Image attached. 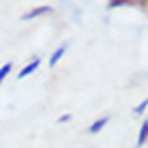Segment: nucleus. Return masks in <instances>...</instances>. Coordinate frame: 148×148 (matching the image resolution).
I'll list each match as a JSON object with an SVG mask.
<instances>
[{"mask_svg":"<svg viewBox=\"0 0 148 148\" xmlns=\"http://www.w3.org/2000/svg\"><path fill=\"white\" fill-rule=\"evenodd\" d=\"M39 64H41V60H39V58H34V60H32V62H28V64H26V67H24L22 71H19V75H17V77H19V79H24V77H28V75H30V73H34V71H37V69H39Z\"/></svg>","mask_w":148,"mask_h":148,"instance_id":"nucleus-1","label":"nucleus"},{"mask_svg":"<svg viewBox=\"0 0 148 148\" xmlns=\"http://www.w3.org/2000/svg\"><path fill=\"white\" fill-rule=\"evenodd\" d=\"M49 11H52L49 7H39V9H32V11L24 13V19H32V17H39V15H43V13H49Z\"/></svg>","mask_w":148,"mask_h":148,"instance_id":"nucleus-2","label":"nucleus"},{"mask_svg":"<svg viewBox=\"0 0 148 148\" xmlns=\"http://www.w3.org/2000/svg\"><path fill=\"white\" fill-rule=\"evenodd\" d=\"M146 140H148V120L142 125V129H140V135H137V144H146Z\"/></svg>","mask_w":148,"mask_h":148,"instance_id":"nucleus-3","label":"nucleus"},{"mask_svg":"<svg viewBox=\"0 0 148 148\" xmlns=\"http://www.w3.org/2000/svg\"><path fill=\"white\" fill-rule=\"evenodd\" d=\"M108 120H110L108 116H105V118H101V120H95V122H92V127H90V133H99V131L103 129L105 125H108Z\"/></svg>","mask_w":148,"mask_h":148,"instance_id":"nucleus-4","label":"nucleus"},{"mask_svg":"<svg viewBox=\"0 0 148 148\" xmlns=\"http://www.w3.org/2000/svg\"><path fill=\"white\" fill-rule=\"evenodd\" d=\"M64 52H67V45H60V47L52 54V58H49V64H56L60 58H62V54H64Z\"/></svg>","mask_w":148,"mask_h":148,"instance_id":"nucleus-5","label":"nucleus"},{"mask_svg":"<svg viewBox=\"0 0 148 148\" xmlns=\"http://www.w3.org/2000/svg\"><path fill=\"white\" fill-rule=\"evenodd\" d=\"M11 67L13 64L11 62H7V64H2V69H0V82H4V77H7L9 73H11Z\"/></svg>","mask_w":148,"mask_h":148,"instance_id":"nucleus-6","label":"nucleus"},{"mask_svg":"<svg viewBox=\"0 0 148 148\" xmlns=\"http://www.w3.org/2000/svg\"><path fill=\"white\" fill-rule=\"evenodd\" d=\"M146 105H148V99H144V101H142V103H140V105L135 108V114H142V112L146 110Z\"/></svg>","mask_w":148,"mask_h":148,"instance_id":"nucleus-7","label":"nucleus"},{"mask_svg":"<svg viewBox=\"0 0 148 148\" xmlns=\"http://www.w3.org/2000/svg\"><path fill=\"white\" fill-rule=\"evenodd\" d=\"M69 118H71V116H69V114H62V116H60V118H58V120H60V122H67Z\"/></svg>","mask_w":148,"mask_h":148,"instance_id":"nucleus-8","label":"nucleus"}]
</instances>
